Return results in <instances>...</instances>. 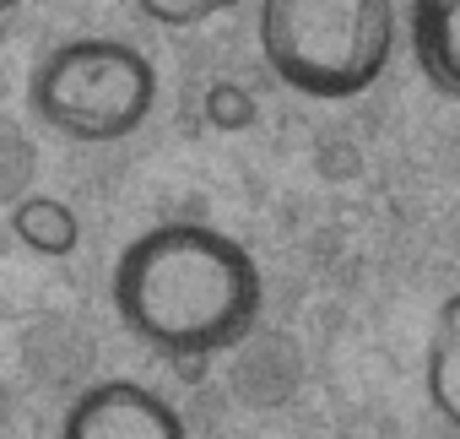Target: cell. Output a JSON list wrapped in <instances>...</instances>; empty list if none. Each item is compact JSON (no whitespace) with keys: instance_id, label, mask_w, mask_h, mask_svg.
<instances>
[{"instance_id":"8","label":"cell","mask_w":460,"mask_h":439,"mask_svg":"<svg viewBox=\"0 0 460 439\" xmlns=\"http://www.w3.org/2000/svg\"><path fill=\"white\" fill-rule=\"evenodd\" d=\"M206 120L222 125V130H244V125L255 120V98H250L244 87H234V82H217V87L206 93Z\"/></svg>"},{"instance_id":"2","label":"cell","mask_w":460,"mask_h":439,"mask_svg":"<svg viewBox=\"0 0 460 439\" xmlns=\"http://www.w3.org/2000/svg\"><path fill=\"white\" fill-rule=\"evenodd\" d=\"M390 0H266L261 55L304 98H358L395 55Z\"/></svg>"},{"instance_id":"7","label":"cell","mask_w":460,"mask_h":439,"mask_svg":"<svg viewBox=\"0 0 460 439\" xmlns=\"http://www.w3.org/2000/svg\"><path fill=\"white\" fill-rule=\"evenodd\" d=\"M12 234L33 250V255H44V261H66L76 245H82V217L60 201V195H22L17 206H12Z\"/></svg>"},{"instance_id":"4","label":"cell","mask_w":460,"mask_h":439,"mask_svg":"<svg viewBox=\"0 0 460 439\" xmlns=\"http://www.w3.org/2000/svg\"><path fill=\"white\" fill-rule=\"evenodd\" d=\"M60 439H184L179 412L130 380H103L71 401Z\"/></svg>"},{"instance_id":"3","label":"cell","mask_w":460,"mask_h":439,"mask_svg":"<svg viewBox=\"0 0 460 439\" xmlns=\"http://www.w3.org/2000/svg\"><path fill=\"white\" fill-rule=\"evenodd\" d=\"M157 98V71L125 39H76L39 60L28 82L33 114L71 141H119L141 130Z\"/></svg>"},{"instance_id":"9","label":"cell","mask_w":460,"mask_h":439,"mask_svg":"<svg viewBox=\"0 0 460 439\" xmlns=\"http://www.w3.org/2000/svg\"><path fill=\"white\" fill-rule=\"evenodd\" d=\"M217 12H222L217 0H141V17L157 28H200Z\"/></svg>"},{"instance_id":"5","label":"cell","mask_w":460,"mask_h":439,"mask_svg":"<svg viewBox=\"0 0 460 439\" xmlns=\"http://www.w3.org/2000/svg\"><path fill=\"white\" fill-rule=\"evenodd\" d=\"M411 44H417V66L428 71V82L460 98V0H417Z\"/></svg>"},{"instance_id":"1","label":"cell","mask_w":460,"mask_h":439,"mask_svg":"<svg viewBox=\"0 0 460 439\" xmlns=\"http://www.w3.org/2000/svg\"><path fill=\"white\" fill-rule=\"evenodd\" d=\"M114 309L163 358H211L255 326L261 272L239 239L200 223H163L125 245Z\"/></svg>"},{"instance_id":"6","label":"cell","mask_w":460,"mask_h":439,"mask_svg":"<svg viewBox=\"0 0 460 439\" xmlns=\"http://www.w3.org/2000/svg\"><path fill=\"white\" fill-rule=\"evenodd\" d=\"M422 380L428 396L438 407V417L460 434V293H449L428 326V358H422Z\"/></svg>"}]
</instances>
